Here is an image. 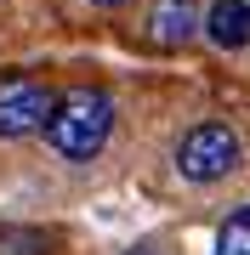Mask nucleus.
Instances as JSON below:
<instances>
[{
    "label": "nucleus",
    "mask_w": 250,
    "mask_h": 255,
    "mask_svg": "<svg viewBox=\"0 0 250 255\" xmlns=\"http://www.w3.org/2000/svg\"><path fill=\"white\" fill-rule=\"evenodd\" d=\"M114 136V97L97 91V85H68L57 91L51 114H46V147L68 164L97 159Z\"/></svg>",
    "instance_id": "obj_1"
},
{
    "label": "nucleus",
    "mask_w": 250,
    "mask_h": 255,
    "mask_svg": "<svg viewBox=\"0 0 250 255\" xmlns=\"http://www.w3.org/2000/svg\"><path fill=\"white\" fill-rule=\"evenodd\" d=\"M239 159H245V142H239L233 125H222V119H205V125H194L176 142V176H182V182H199V187L233 176Z\"/></svg>",
    "instance_id": "obj_2"
},
{
    "label": "nucleus",
    "mask_w": 250,
    "mask_h": 255,
    "mask_svg": "<svg viewBox=\"0 0 250 255\" xmlns=\"http://www.w3.org/2000/svg\"><path fill=\"white\" fill-rule=\"evenodd\" d=\"M51 102H57V91H46L40 80H28V74H6V80H0V136L17 142V136L46 130Z\"/></svg>",
    "instance_id": "obj_3"
},
{
    "label": "nucleus",
    "mask_w": 250,
    "mask_h": 255,
    "mask_svg": "<svg viewBox=\"0 0 250 255\" xmlns=\"http://www.w3.org/2000/svg\"><path fill=\"white\" fill-rule=\"evenodd\" d=\"M199 17L205 11L194 6V0H154V11H148V40L159 51H182L188 40L199 34Z\"/></svg>",
    "instance_id": "obj_4"
},
{
    "label": "nucleus",
    "mask_w": 250,
    "mask_h": 255,
    "mask_svg": "<svg viewBox=\"0 0 250 255\" xmlns=\"http://www.w3.org/2000/svg\"><path fill=\"white\" fill-rule=\"evenodd\" d=\"M199 34L216 51H245L250 46V0H216L199 17Z\"/></svg>",
    "instance_id": "obj_5"
},
{
    "label": "nucleus",
    "mask_w": 250,
    "mask_h": 255,
    "mask_svg": "<svg viewBox=\"0 0 250 255\" xmlns=\"http://www.w3.org/2000/svg\"><path fill=\"white\" fill-rule=\"evenodd\" d=\"M216 255H250V204L216 227Z\"/></svg>",
    "instance_id": "obj_6"
},
{
    "label": "nucleus",
    "mask_w": 250,
    "mask_h": 255,
    "mask_svg": "<svg viewBox=\"0 0 250 255\" xmlns=\"http://www.w3.org/2000/svg\"><path fill=\"white\" fill-rule=\"evenodd\" d=\"M51 238L40 227H0V255H46Z\"/></svg>",
    "instance_id": "obj_7"
},
{
    "label": "nucleus",
    "mask_w": 250,
    "mask_h": 255,
    "mask_svg": "<svg viewBox=\"0 0 250 255\" xmlns=\"http://www.w3.org/2000/svg\"><path fill=\"white\" fill-rule=\"evenodd\" d=\"M91 6H102V11H114V6H125V0H91Z\"/></svg>",
    "instance_id": "obj_8"
},
{
    "label": "nucleus",
    "mask_w": 250,
    "mask_h": 255,
    "mask_svg": "<svg viewBox=\"0 0 250 255\" xmlns=\"http://www.w3.org/2000/svg\"><path fill=\"white\" fill-rule=\"evenodd\" d=\"M125 255H154V250H125Z\"/></svg>",
    "instance_id": "obj_9"
}]
</instances>
